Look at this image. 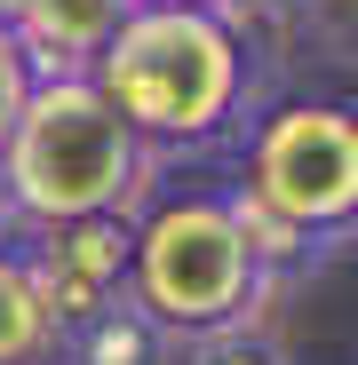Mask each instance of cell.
I'll use <instances>...</instances> for the list:
<instances>
[{"label":"cell","mask_w":358,"mask_h":365,"mask_svg":"<svg viewBox=\"0 0 358 365\" xmlns=\"http://www.w3.org/2000/svg\"><path fill=\"white\" fill-rule=\"evenodd\" d=\"M88 80L159 167L231 159L271 103L263 48L239 9H128Z\"/></svg>","instance_id":"6da1fadb"},{"label":"cell","mask_w":358,"mask_h":365,"mask_svg":"<svg viewBox=\"0 0 358 365\" xmlns=\"http://www.w3.org/2000/svg\"><path fill=\"white\" fill-rule=\"evenodd\" d=\"M294 278L271 262L255 215L239 207V191L223 175L199 182H167L136 215V270H128V302L175 341H207V334H239L263 326V310Z\"/></svg>","instance_id":"7a4b0ae2"},{"label":"cell","mask_w":358,"mask_h":365,"mask_svg":"<svg viewBox=\"0 0 358 365\" xmlns=\"http://www.w3.org/2000/svg\"><path fill=\"white\" fill-rule=\"evenodd\" d=\"M223 182L255 215L287 278L358 247V103L350 96H271L223 159Z\"/></svg>","instance_id":"3957f363"},{"label":"cell","mask_w":358,"mask_h":365,"mask_svg":"<svg viewBox=\"0 0 358 365\" xmlns=\"http://www.w3.org/2000/svg\"><path fill=\"white\" fill-rule=\"evenodd\" d=\"M0 175L16 191L24 230H48L88 215H144L167 167L136 143V128L104 103L96 80H40L0 143Z\"/></svg>","instance_id":"277c9868"},{"label":"cell","mask_w":358,"mask_h":365,"mask_svg":"<svg viewBox=\"0 0 358 365\" xmlns=\"http://www.w3.org/2000/svg\"><path fill=\"white\" fill-rule=\"evenodd\" d=\"M24 255L48 286V310L72 326L104 318L128 302V270H136V215H88V222H48L24 230Z\"/></svg>","instance_id":"5b68a950"},{"label":"cell","mask_w":358,"mask_h":365,"mask_svg":"<svg viewBox=\"0 0 358 365\" xmlns=\"http://www.w3.org/2000/svg\"><path fill=\"white\" fill-rule=\"evenodd\" d=\"M119 16H128V0H24L9 16V32L24 40L40 80H88L119 32Z\"/></svg>","instance_id":"8992f818"},{"label":"cell","mask_w":358,"mask_h":365,"mask_svg":"<svg viewBox=\"0 0 358 365\" xmlns=\"http://www.w3.org/2000/svg\"><path fill=\"white\" fill-rule=\"evenodd\" d=\"M56 349H64V318L48 310V286L16 247H0V365H56Z\"/></svg>","instance_id":"52a82bcc"},{"label":"cell","mask_w":358,"mask_h":365,"mask_svg":"<svg viewBox=\"0 0 358 365\" xmlns=\"http://www.w3.org/2000/svg\"><path fill=\"white\" fill-rule=\"evenodd\" d=\"M175 349H184L175 334H159L136 302H119V310L72 326L64 349H56V365H175Z\"/></svg>","instance_id":"ba28073f"},{"label":"cell","mask_w":358,"mask_h":365,"mask_svg":"<svg viewBox=\"0 0 358 365\" xmlns=\"http://www.w3.org/2000/svg\"><path fill=\"white\" fill-rule=\"evenodd\" d=\"M175 365H294L263 326H239V334H207V341H184Z\"/></svg>","instance_id":"9c48e42d"},{"label":"cell","mask_w":358,"mask_h":365,"mask_svg":"<svg viewBox=\"0 0 358 365\" xmlns=\"http://www.w3.org/2000/svg\"><path fill=\"white\" fill-rule=\"evenodd\" d=\"M40 88V72H32V56H24V40L0 24V143H9V128H16V111H24V96Z\"/></svg>","instance_id":"30bf717a"},{"label":"cell","mask_w":358,"mask_h":365,"mask_svg":"<svg viewBox=\"0 0 358 365\" xmlns=\"http://www.w3.org/2000/svg\"><path fill=\"white\" fill-rule=\"evenodd\" d=\"M279 9H294L303 24H319V32H358V0H279Z\"/></svg>","instance_id":"8fae6325"},{"label":"cell","mask_w":358,"mask_h":365,"mask_svg":"<svg viewBox=\"0 0 358 365\" xmlns=\"http://www.w3.org/2000/svg\"><path fill=\"white\" fill-rule=\"evenodd\" d=\"M24 238V215H16V191H9V175H0V247H16Z\"/></svg>","instance_id":"7c38bea8"},{"label":"cell","mask_w":358,"mask_h":365,"mask_svg":"<svg viewBox=\"0 0 358 365\" xmlns=\"http://www.w3.org/2000/svg\"><path fill=\"white\" fill-rule=\"evenodd\" d=\"M128 9H247V0H128Z\"/></svg>","instance_id":"4fadbf2b"},{"label":"cell","mask_w":358,"mask_h":365,"mask_svg":"<svg viewBox=\"0 0 358 365\" xmlns=\"http://www.w3.org/2000/svg\"><path fill=\"white\" fill-rule=\"evenodd\" d=\"M16 9H24V0H0V24H9V16H16Z\"/></svg>","instance_id":"5bb4252c"}]
</instances>
